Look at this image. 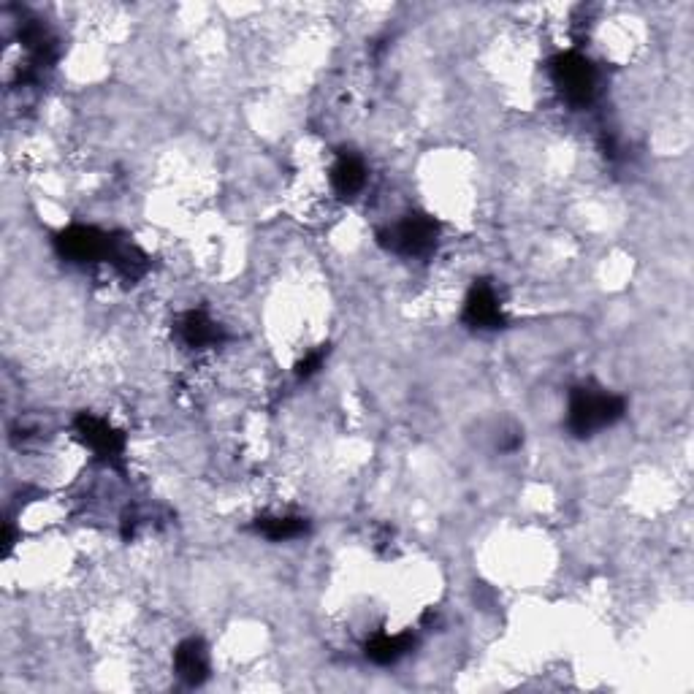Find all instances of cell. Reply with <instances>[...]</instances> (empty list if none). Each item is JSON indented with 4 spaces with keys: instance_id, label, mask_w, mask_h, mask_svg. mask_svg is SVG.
<instances>
[{
    "instance_id": "obj_6",
    "label": "cell",
    "mask_w": 694,
    "mask_h": 694,
    "mask_svg": "<svg viewBox=\"0 0 694 694\" xmlns=\"http://www.w3.org/2000/svg\"><path fill=\"white\" fill-rule=\"evenodd\" d=\"M331 182H334V188H337L342 196H356L358 190L366 185L364 163L358 158H353V155L339 158V163L334 166V171H331Z\"/></svg>"
},
{
    "instance_id": "obj_4",
    "label": "cell",
    "mask_w": 694,
    "mask_h": 694,
    "mask_svg": "<svg viewBox=\"0 0 694 694\" xmlns=\"http://www.w3.org/2000/svg\"><path fill=\"white\" fill-rule=\"evenodd\" d=\"M467 323L475 329H497L502 323V307L494 288L478 285L467 299Z\"/></svg>"
},
{
    "instance_id": "obj_7",
    "label": "cell",
    "mask_w": 694,
    "mask_h": 694,
    "mask_svg": "<svg viewBox=\"0 0 694 694\" xmlns=\"http://www.w3.org/2000/svg\"><path fill=\"white\" fill-rule=\"evenodd\" d=\"M304 529H307V524H304L301 518H293V516L263 518L261 524H258V532H263V535L269 537V540H274V543H280V540H293V537L304 535Z\"/></svg>"
},
{
    "instance_id": "obj_5",
    "label": "cell",
    "mask_w": 694,
    "mask_h": 694,
    "mask_svg": "<svg viewBox=\"0 0 694 694\" xmlns=\"http://www.w3.org/2000/svg\"><path fill=\"white\" fill-rule=\"evenodd\" d=\"M174 667H177V673L185 678V681L198 684V681H204L209 673L207 651H204V646H201L198 640H188V643H182V646H179Z\"/></svg>"
},
{
    "instance_id": "obj_2",
    "label": "cell",
    "mask_w": 694,
    "mask_h": 694,
    "mask_svg": "<svg viewBox=\"0 0 694 694\" xmlns=\"http://www.w3.org/2000/svg\"><path fill=\"white\" fill-rule=\"evenodd\" d=\"M383 242L388 244V250H394L399 255H410V258L426 255L437 242V226L429 217L410 215L388 228L383 234Z\"/></svg>"
},
{
    "instance_id": "obj_1",
    "label": "cell",
    "mask_w": 694,
    "mask_h": 694,
    "mask_svg": "<svg viewBox=\"0 0 694 694\" xmlns=\"http://www.w3.org/2000/svg\"><path fill=\"white\" fill-rule=\"evenodd\" d=\"M621 415H624V402L619 396L608 394V391H594V388H578L570 399L567 423L578 437H589L619 421Z\"/></svg>"
},
{
    "instance_id": "obj_3",
    "label": "cell",
    "mask_w": 694,
    "mask_h": 694,
    "mask_svg": "<svg viewBox=\"0 0 694 694\" xmlns=\"http://www.w3.org/2000/svg\"><path fill=\"white\" fill-rule=\"evenodd\" d=\"M554 79L556 87L562 90V95L575 106L589 104L594 95V85H597V74L586 57L581 55H562L554 63Z\"/></svg>"
}]
</instances>
